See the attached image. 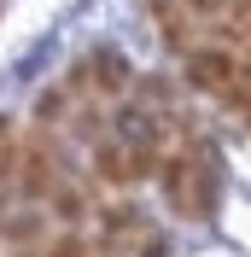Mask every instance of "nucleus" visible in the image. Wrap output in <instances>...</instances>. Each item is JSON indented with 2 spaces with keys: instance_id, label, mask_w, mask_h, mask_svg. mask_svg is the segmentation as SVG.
Returning <instances> with one entry per match:
<instances>
[{
  "instance_id": "1",
  "label": "nucleus",
  "mask_w": 251,
  "mask_h": 257,
  "mask_svg": "<svg viewBox=\"0 0 251 257\" xmlns=\"http://www.w3.org/2000/svg\"><path fill=\"white\" fill-rule=\"evenodd\" d=\"M245 76V64H239V53H228V47H193L187 53V82L193 88H204V94H228L234 82Z\"/></svg>"
}]
</instances>
